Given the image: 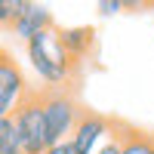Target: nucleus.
<instances>
[{"mask_svg": "<svg viewBox=\"0 0 154 154\" xmlns=\"http://www.w3.org/2000/svg\"><path fill=\"white\" fill-rule=\"evenodd\" d=\"M59 40H62L65 53H68L74 62H80V59H86L89 53H93V46H96V31L89 28V25H83V28H59Z\"/></svg>", "mask_w": 154, "mask_h": 154, "instance_id": "0eeeda50", "label": "nucleus"}, {"mask_svg": "<svg viewBox=\"0 0 154 154\" xmlns=\"http://www.w3.org/2000/svg\"><path fill=\"white\" fill-rule=\"evenodd\" d=\"M31 0H0V28H12L16 25V19L25 12V6H28Z\"/></svg>", "mask_w": 154, "mask_h": 154, "instance_id": "9d476101", "label": "nucleus"}, {"mask_svg": "<svg viewBox=\"0 0 154 154\" xmlns=\"http://www.w3.org/2000/svg\"><path fill=\"white\" fill-rule=\"evenodd\" d=\"M120 3H123V9H142L139 0H120Z\"/></svg>", "mask_w": 154, "mask_h": 154, "instance_id": "4468645a", "label": "nucleus"}, {"mask_svg": "<svg viewBox=\"0 0 154 154\" xmlns=\"http://www.w3.org/2000/svg\"><path fill=\"white\" fill-rule=\"evenodd\" d=\"M46 28H53V16H49V9L40 6V3H28V6H25V12L16 19V25H12L9 31L16 34L19 40L28 43L34 34H40V31H46Z\"/></svg>", "mask_w": 154, "mask_h": 154, "instance_id": "423d86ee", "label": "nucleus"}, {"mask_svg": "<svg viewBox=\"0 0 154 154\" xmlns=\"http://www.w3.org/2000/svg\"><path fill=\"white\" fill-rule=\"evenodd\" d=\"M25 46H28V59H31L34 74L46 83V89H65L68 86L77 62L65 53L56 25L46 28V31H40V34H34Z\"/></svg>", "mask_w": 154, "mask_h": 154, "instance_id": "f257e3e1", "label": "nucleus"}, {"mask_svg": "<svg viewBox=\"0 0 154 154\" xmlns=\"http://www.w3.org/2000/svg\"><path fill=\"white\" fill-rule=\"evenodd\" d=\"M12 123H16V133H19V142H22L25 154H43L49 148L46 120H43V108H40V96L37 93H31L12 111Z\"/></svg>", "mask_w": 154, "mask_h": 154, "instance_id": "7ed1b4c3", "label": "nucleus"}, {"mask_svg": "<svg viewBox=\"0 0 154 154\" xmlns=\"http://www.w3.org/2000/svg\"><path fill=\"white\" fill-rule=\"evenodd\" d=\"M43 154H77V148H74L71 139H62V142H53Z\"/></svg>", "mask_w": 154, "mask_h": 154, "instance_id": "9b49d317", "label": "nucleus"}, {"mask_svg": "<svg viewBox=\"0 0 154 154\" xmlns=\"http://www.w3.org/2000/svg\"><path fill=\"white\" fill-rule=\"evenodd\" d=\"M0 154H25L16 123H12V114H0Z\"/></svg>", "mask_w": 154, "mask_h": 154, "instance_id": "1a4fd4ad", "label": "nucleus"}, {"mask_svg": "<svg viewBox=\"0 0 154 154\" xmlns=\"http://www.w3.org/2000/svg\"><path fill=\"white\" fill-rule=\"evenodd\" d=\"M28 96H31V86L22 65L6 49H0V114H12Z\"/></svg>", "mask_w": 154, "mask_h": 154, "instance_id": "20e7f679", "label": "nucleus"}, {"mask_svg": "<svg viewBox=\"0 0 154 154\" xmlns=\"http://www.w3.org/2000/svg\"><path fill=\"white\" fill-rule=\"evenodd\" d=\"M40 96V108H43V120H46V136L49 145L62 142V139H71L77 120H80L83 108L77 105V99L65 89H43Z\"/></svg>", "mask_w": 154, "mask_h": 154, "instance_id": "f03ea898", "label": "nucleus"}, {"mask_svg": "<svg viewBox=\"0 0 154 154\" xmlns=\"http://www.w3.org/2000/svg\"><path fill=\"white\" fill-rule=\"evenodd\" d=\"M139 3H142V6H154V0H139Z\"/></svg>", "mask_w": 154, "mask_h": 154, "instance_id": "2eb2a0df", "label": "nucleus"}, {"mask_svg": "<svg viewBox=\"0 0 154 154\" xmlns=\"http://www.w3.org/2000/svg\"><path fill=\"white\" fill-rule=\"evenodd\" d=\"M120 154H154V139L136 130L120 133Z\"/></svg>", "mask_w": 154, "mask_h": 154, "instance_id": "6e6552de", "label": "nucleus"}, {"mask_svg": "<svg viewBox=\"0 0 154 154\" xmlns=\"http://www.w3.org/2000/svg\"><path fill=\"white\" fill-rule=\"evenodd\" d=\"M111 136H114V123L108 117H102L96 111H83L71 133V142H74L77 154H96Z\"/></svg>", "mask_w": 154, "mask_h": 154, "instance_id": "39448f33", "label": "nucleus"}, {"mask_svg": "<svg viewBox=\"0 0 154 154\" xmlns=\"http://www.w3.org/2000/svg\"><path fill=\"white\" fill-rule=\"evenodd\" d=\"M99 12L102 16H117V12H123V3L120 0H99Z\"/></svg>", "mask_w": 154, "mask_h": 154, "instance_id": "f8f14e48", "label": "nucleus"}, {"mask_svg": "<svg viewBox=\"0 0 154 154\" xmlns=\"http://www.w3.org/2000/svg\"><path fill=\"white\" fill-rule=\"evenodd\" d=\"M96 154H120V133H114V136H111V139H108V142L102 145Z\"/></svg>", "mask_w": 154, "mask_h": 154, "instance_id": "ddd939ff", "label": "nucleus"}]
</instances>
